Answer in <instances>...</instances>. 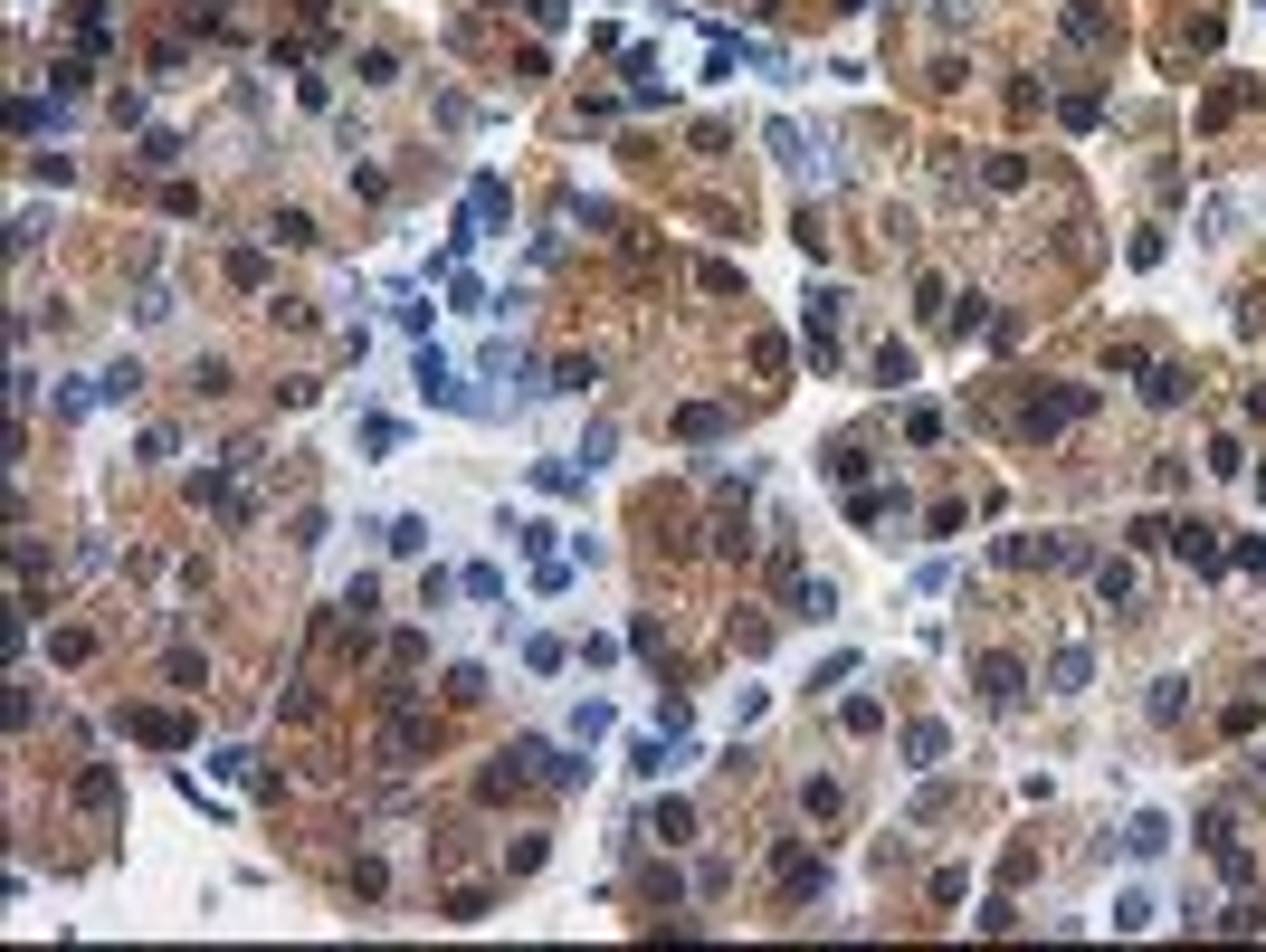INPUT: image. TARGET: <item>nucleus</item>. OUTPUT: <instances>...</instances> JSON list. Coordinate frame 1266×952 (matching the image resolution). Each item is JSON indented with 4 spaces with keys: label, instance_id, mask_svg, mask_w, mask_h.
<instances>
[{
    "label": "nucleus",
    "instance_id": "1",
    "mask_svg": "<svg viewBox=\"0 0 1266 952\" xmlns=\"http://www.w3.org/2000/svg\"><path fill=\"white\" fill-rule=\"evenodd\" d=\"M781 610H791V619H810V629H820V619H838V591H828L820 571H791V581H781Z\"/></svg>",
    "mask_w": 1266,
    "mask_h": 952
},
{
    "label": "nucleus",
    "instance_id": "2",
    "mask_svg": "<svg viewBox=\"0 0 1266 952\" xmlns=\"http://www.w3.org/2000/svg\"><path fill=\"white\" fill-rule=\"evenodd\" d=\"M505 219H515V190L495 182V172H476V182H467V229L486 238V229H505Z\"/></svg>",
    "mask_w": 1266,
    "mask_h": 952
},
{
    "label": "nucleus",
    "instance_id": "3",
    "mask_svg": "<svg viewBox=\"0 0 1266 952\" xmlns=\"http://www.w3.org/2000/svg\"><path fill=\"white\" fill-rule=\"evenodd\" d=\"M410 381H420V391H429V401H439V410H476V391H467V381H457V372H447V362L429 353V343H420V362H410Z\"/></svg>",
    "mask_w": 1266,
    "mask_h": 952
},
{
    "label": "nucleus",
    "instance_id": "4",
    "mask_svg": "<svg viewBox=\"0 0 1266 952\" xmlns=\"http://www.w3.org/2000/svg\"><path fill=\"white\" fill-rule=\"evenodd\" d=\"M124 734H134V743H163V753H182L191 724H182V714H163V705H124Z\"/></svg>",
    "mask_w": 1266,
    "mask_h": 952
},
{
    "label": "nucleus",
    "instance_id": "5",
    "mask_svg": "<svg viewBox=\"0 0 1266 952\" xmlns=\"http://www.w3.org/2000/svg\"><path fill=\"white\" fill-rule=\"evenodd\" d=\"M772 867H781V896H791V904H810V896H820V886H828V867H820V857H810V848H781Z\"/></svg>",
    "mask_w": 1266,
    "mask_h": 952
},
{
    "label": "nucleus",
    "instance_id": "6",
    "mask_svg": "<svg viewBox=\"0 0 1266 952\" xmlns=\"http://www.w3.org/2000/svg\"><path fill=\"white\" fill-rule=\"evenodd\" d=\"M971 676H981V695H990V705H1019V695H1029V666H1019V658H981Z\"/></svg>",
    "mask_w": 1266,
    "mask_h": 952
},
{
    "label": "nucleus",
    "instance_id": "7",
    "mask_svg": "<svg viewBox=\"0 0 1266 952\" xmlns=\"http://www.w3.org/2000/svg\"><path fill=\"white\" fill-rule=\"evenodd\" d=\"M1172 848V819H1162V809H1133L1124 819V857H1162Z\"/></svg>",
    "mask_w": 1266,
    "mask_h": 952
},
{
    "label": "nucleus",
    "instance_id": "8",
    "mask_svg": "<svg viewBox=\"0 0 1266 952\" xmlns=\"http://www.w3.org/2000/svg\"><path fill=\"white\" fill-rule=\"evenodd\" d=\"M1067 420H1085V391H1038V401H1029V428H1038V438L1067 428Z\"/></svg>",
    "mask_w": 1266,
    "mask_h": 952
},
{
    "label": "nucleus",
    "instance_id": "9",
    "mask_svg": "<svg viewBox=\"0 0 1266 952\" xmlns=\"http://www.w3.org/2000/svg\"><path fill=\"white\" fill-rule=\"evenodd\" d=\"M629 95H638V105H667V68H657V48H629Z\"/></svg>",
    "mask_w": 1266,
    "mask_h": 952
},
{
    "label": "nucleus",
    "instance_id": "10",
    "mask_svg": "<svg viewBox=\"0 0 1266 952\" xmlns=\"http://www.w3.org/2000/svg\"><path fill=\"white\" fill-rule=\"evenodd\" d=\"M1172 544L1191 552L1200 571H1228V552H1219V534H1210V524H1172Z\"/></svg>",
    "mask_w": 1266,
    "mask_h": 952
},
{
    "label": "nucleus",
    "instance_id": "11",
    "mask_svg": "<svg viewBox=\"0 0 1266 952\" xmlns=\"http://www.w3.org/2000/svg\"><path fill=\"white\" fill-rule=\"evenodd\" d=\"M163 676H172L182 695H200V686H210V666H200V648H172V658H163Z\"/></svg>",
    "mask_w": 1266,
    "mask_h": 952
},
{
    "label": "nucleus",
    "instance_id": "12",
    "mask_svg": "<svg viewBox=\"0 0 1266 952\" xmlns=\"http://www.w3.org/2000/svg\"><path fill=\"white\" fill-rule=\"evenodd\" d=\"M1181 391H1191V372H1181V362H1152V372H1143V401H1162V410H1172Z\"/></svg>",
    "mask_w": 1266,
    "mask_h": 952
},
{
    "label": "nucleus",
    "instance_id": "13",
    "mask_svg": "<svg viewBox=\"0 0 1266 952\" xmlns=\"http://www.w3.org/2000/svg\"><path fill=\"white\" fill-rule=\"evenodd\" d=\"M943 753H953L943 724H905V762H943Z\"/></svg>",
    "mask_w": 1266,
    "mask_h": 952
},
{
    "label": "nucleus",
    "instance_id": "14",
    "mask_svg": "<svg viewBox=\"0 0 1266 952\" xmlns=\"http://www.w3.org/2000/svg\"><path fill=\"white\" fill-rule=\"evenodd\" d=\"M838 724H847V734H886V705H876V695H847Z\"/></svg>",
    "mask_w": 1266,
    "mask_h": 952
},
{
    "label": "nucleus",
    "instance_id": "15",
    "mask_svg": "<svg viewBox=\"0 0 1266 952\" xmlns=\"http://www.w3.org/2000/svg\"><path fill=\"white\" fill-rule=\"evenodd\" d=\"M1048 676H1057V695H1077L1085 676H1095V658H1085V648H1057V666H1048Z\"/></svg>",
    "mask_w": 1266,
    "mask_h": 952
},
{
    "label": "nucleus",
    "instance_id": "16",
    "mask_svg": "<svg viewBox=\"0 0 1266 952\" xmlns=\"http://www.w3.org/2000/svg\"><path fill=\"white\" fill-rule=\"evenodd\" d=\"M76 800H86V809H115V772H105V762H86V772H76Z\"/></svg>",
    "mask_w": 1266,
    "mask_h": 952
},
{
    "label": "nucleus",
    "instance_id": "17",
    "mask_svg": "<svg viewBox=\"0 0 1266 952\" xmlns=\"http://www.w3.org/2000/svg\"><path fill=\"white\" fill-rule=\"evenodd\" d=\"M105 39H115V20H105V10H95V0H86V10H76V58H95V48H105Z\"/></svg>",
    "mask_w": 1266,
    "mask_h": 952
},
{
    "label": "nucleus",
    "instance_id": "18",
    "mask_svg": "<svg viewBox=\"0 0 1266 952\" xmlns=\"http://www.w3.org/2000/svg\"><path fill=\"white\" fill-rule=\"evenodd\" d=\"M876 381H886V391H905V381H915V353H905V343H876Z\"/></svg>",
    "mask_w": 1266,
    "mask_h": 952
},
{
    "label": "nucleus",
    "instance_id": "19",
    "mask_svg": "<svg viewBox=\"0 0 1266 952\" xmlns=\"http://www.w3.org/2000/svg\"><path fill=\"white\" fill-rule=\"evenodd\" d=\"M762 143H772V163H791V172L810 163V143H800V124H762Z\"/></svg>",
    "mask_w": 1266,
    "mask_h": 952
},
{
    "label": "nucleus",
    "instance_id": "20",
    "mask_svg": "<svg viewBox=\"0 0 1266 952\" xmlns=\"http://www.w3.org/2000/svg\"><path fill=\"white\" fill-rule=\"evenodd\" d=\"M677 438H724V410H714V401H696V410H677Z\"/></svg>",
    "mask_w": 1266,
    "mask_h": 952
},
{
    "label": "nucleus",
    "instance_id": "21",
    "mask_svg": "<svg viewBox=\"0 0 1266 952\" xmlns=\"http://www.w3.org/2000/svg\"><path fill=\"white\" fill-rule=\"evenodd\" d=\"M381 544H391V552H420V544H429V515H391V524H381Z\"/></svg>",
    "mask_w": 1266,
    "mask_h": 952
},
{
    "label": "nucleus",
    "instance_id": "22",
    "mask_svg": "<svg viewBox=\"0 0 1266 952\" xmlns=\"http://www.w3.org/2000/svg\"><path fill=\"white\" fill-rule=\"evenodd\" d=\"M457 591H467V600H505V571H495V562H467V571H457Z\"/></svg>",
    "mask_w": 1266,
    "mask_h": 952
},
{
    "label": "nucleus",
    "instance_id": "23",
    "mask_svg": "<svg viewBox=\"0 0 1266 952\" xmlns=\"http://www.w3.org/2000/svg\"><path fill=\"white\" fill-rule=\"evenodd\" d=\"M524 666H534V676H563L572 648H563V639H524Z\"/></svg>",
    "mask_w": 1266,
    "mask_h": 952
},
{
    "label": "nucleus",
    "instance_id": "24",
    "mask_svg": "<svg viewBox=\"0 0 1266 952\" xmlns=\"http://www.w3.org/2000/svg\"><path fill=\"white\" fill-rule=\"evenodd\" d=\"M229 286H248V296H258V286H267V248H229Z\"/></svg>",
    "mask_w": 1266,
    "mask_h": 952
},
{
    "label": "nucleus",
    "instance_id": "25",
    "mask_svg": "<svg viewBox=\"0 0 1266 952\" xmlns=\"http://www.w3.org/2000/svg\"><path fill=\"white\" fill-rule=\"evenodd\" d=\"M590 381H600V372H590V353H563V362H553V381H543V391H590Z\"/></svg>",
    "mask_w": 1266,
    "mask_h": 952
},
{
    "label": "nucleus",
    "instance_id": "26",
    "mask_svg": "<svg viewBox=\"0 0 1266 952\" xmlns=\"http://www.w3.org/2000/svg\"><path fill=\"white\" fill-rule=\"evenodd\" d=\"M352 76H362V86H400V58H391V48H362V68H352Z\"/></svg>",
    "mask_w": 1266,
    "mask_h": 952
},
{
    "label": "nucleus",
    "instance_id": "27",
    "mask_svg": "<svg viewBox=\"0 0 1266 952\" xmlns=\"http://www.w3.org/2000/svg\"><path fill=\"white\" fill-rule=\"evenodd\" d=\"M134 163H143V172H172V163H182V134H143Z\"/></svg>",
    "mask_w": 1266,
    "mask_h": 952
},
{
    "label": "nucleus",
    "instance_id": "28",
    "mask_svg": "<svg viewBox=\"0 0 1266 952\" xmlns=\"http://www.w3.org/2000/svg\"><path fill=\"white\" fill-rule=\"evenodd\" d=\"M1095 591H1104V610H1124V600H1133V571H1124V562H1095Z\"/></svg>",
    "mask_w": 1266,
    "mask_h": 952
},
{
    "label": "nucleus",
    "instance_id": "29",
    "mask_svg": "<svg viewBox=\"0 0 1266 952\" xmlns=\"http://www.w3.org/2000/svg\"><path fill=\"white\" fill-rule=\"evenodd\" d=\"M838 314H847V286H810V324L828 333V324H838Z\"/></svg>",
    "mask_w": 1266,
    "mask_h": 952
},
{
    "label": "nucleus",
    "instance_id": "30",
    "mask_svg": "<svg viewBox=\"0 0 1266 952\" xmlns=\"http://www.w3.org/2000/svg\"><path fill=\"white\" fill-rule=\"evenodd\" d=\"M828 476H838V486H857V476H867V448H857V438H838V448H828Z\"/></svg>",
    "mask_w": 1266,
    "mask_h": 952
},
{
    "label": "nucleus",
    "instance_id": "31",
    "mask_svg": "<svg viewBox=\"0 0 1266 952\" xmlns=\"http://www.w3.org/2000/svg\"><path fill=\"white\" fill-rule=\"evenodd\" d=\"M267 229H277V248H315V219H306V210H277Z\"/></svg>",
    "mask_w": 1266,
    "mask_h": 952
},
{
    "label": "nucleus",
    "instance_id": "32",
    "mask_svg": "<svg viewBox=\"0 0 1266 952\" xmlns=\"http://www.w3.org/2000/svg\"><path fill=\"white\" fill-rule=\"evenodd\" d=\"M1219 933H1266V904H1257V896H1238V904L1219 914Z\"/></svg>",
    "mask_w": 1266,
    "mask_h": 952
},
{
    "label": "nucleus",
    "instance_id": "33",
    "mask_svg": "<svg viewBox=\"0 0 1266 952\" xmlns=\"http://www.w3.org/2000/svg\"><path fill=\"white\" fill-rule=\"evenodd\" d=\"M534 486H543V496H572V486H581V467H563V457H543V467H534Z\"/></svg>",
    "mask_w": 1266,
    "mask_h": 952
},
{
    "label": "nucleus",
    "instance_id": "34",
    "mask_svg": "<svg viewBox=\"0 0 1266 952\" xmlns=\"http://www.w3.org/2000/svg\"><path fill=\"white\" fill-rule=\"evenodd\" d=\"M447 695H457V705H476V695H486V666H476V658L447 666Z\"/></svg>",
    "mask_w": 1266,
    "mask_h": 952
},
{
    "label": "nucleus",
    "instance_id": "35",
    "mask_svg": "<svg viewBox=\"0 0 1266 952\" xmlns=\"http://www.w3.org/2000/svg\"><path fill=\"white\" fill-rule=\"evenodd\" d=\"M600 734H610V705H600V695H590V705L572 714V743H600Z\"/></svg>",
    "mask_w": 1266,
    "mask_h": 952
},
{
    "label": "nucleus",
    "instance_id": "36",
    "mask_svg": "<svg viewBox=\"0 0 1266 952\" xmlns=\"http://www.w3.org/2000/svg\"><path fill=\"white\" fill-rule=\"evenodd\" d=\"M486 904H495L486 886H457V896H447V924H476V914H486Z\"/></svg>",
    "mask_w": 1266,
    "mask_h": 952
},
{
    "label": "nucleus",
    "instance_id": "37",
    "mask_svg": "<svg viewBox=\"0 0 1266 952\" xmlns=\"http://www.w3.org/2000/svg\"><path fill=\"white\" fill-rule=\"evenodd\" d=\"M95 391H105V401H134V391H143V362H115V372L95 381Z\"/></svg>",
    "mask_w": 1266,
    "mask_h": 952
},
{
    "label": "nucleus",
    "instance_id": "38",
    "mask_svg": "<svg viewBox=\"0 0 1266 952\" xmlns=\"http://www.w3.org/2000/svg\"><path fill=\"white\" fill-rule=\"evenodd\" d=\"M657 838H696V809H686V800H657Z\"/></svg>",
    "mask_w": 1266,
    "mask_h": 952
},
{
    "label": "nucleus",
    "instance_id": "39",
    "mask_svg": "<svg viewBox=\"0 0 1266 952\" xmlns=\"http://www.w3.org/2000/svg\"><path fill=\"white\" fill-rule=\"evenodd\" d=\"M1210 857H1219V877H1228V886H1247V877H1257V857H1247L1238 838H1228V848H1210Z\"/></svg>",
    "mask_w": 1266,
    "mask_h": 952
},
{
    "label": "nucleus",
    "instance_id": "40",
    "mask_svg": "<svg viewBox=\"0 0 1266 952\" xmlns=\"http://www.w3.org/2000/svg\"><path fill=\"white\" fill-rule=\"evenodd\" d=\"M1152 924V896H1114V933H1143Z\"/></svg>",
    "mask_w": 1266,
    "mask_h": 952
}]
</instances>
